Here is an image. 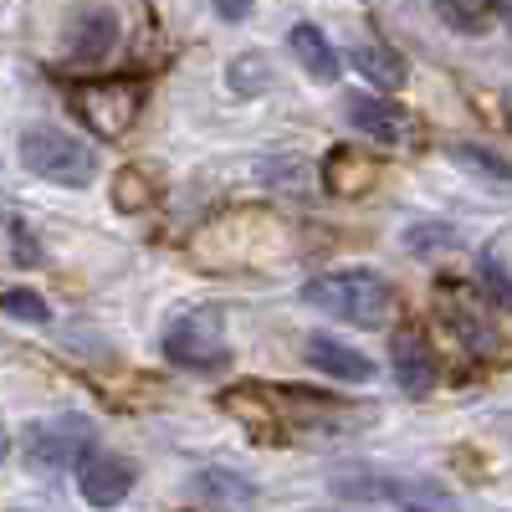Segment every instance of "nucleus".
Listing matches in <instances>:
<instances>
[{
  "mask_svg": "<svg viewBox=\"0 0 512 512\" xmlns=\"http://www.w3.org/2000/svg\"><path fill=\"white\" fill-rule=\"evenodd\" d=\"M303 303L349 328H379L395 313V287L369 267H354V272H328L303 282Z\"/></svg>",
  "mask_w": 512,
  "mask_h": 512,
  "instance_id": "obj_1",
  "label": "nucleus"
},
{
  "mask_svg": "<svg viewBox=\"0 0 512 512\" xmlns=\"http://www.w3.org/2000/svg\"><path fill=\"white\" fill-rule=\"evenodd\" d=\"M328 487L338 502H359V507H451V492L441 482L384 472V466H338Z\"/></svg>",
  "mask_w": 512,
  "mask_h": 512,
  "instance_id": "obj_2",
  "label": "nucleus"
},
{
  "mask_svg": "<svg viewBox=\"0 0 512 512\" xmlns=\"http://www.w3.org/2000/svg\"><path fill=\"white\" fill-rule=\"evenodd\" d=\"M21 164L31 175L62 185V190H82V185L98 180V154L82 139H72L67 128H52V123H31L21 134Z\"/></svg>",
  "mask_w": 512,
  "mask_h": 512,
  "instance_id": "obj_3",
  "label": "nucleus"
},
{
  "mask_svg": "<svg viewBox=\"0 0 512 512\" xmlns=\"http://www.w3.org/2000/svg\"><path fill=\"white\" fill-rule=\"evenodd\" d=\"M93 451H98V425L88 415H57L36 425L26 441V461L41 472H82Z\"/></svg>",
  "mask_w": 512,
  "mask_h": 512,
  "instance_id": "obj_4",
  "label": "nucleus"
},
{
  "mask_svg": "<svg viewBox=\"0 0 512 512\" xmlns=\"http://www.w3.org/2000/svg\"><path fill=\"white\" fill-rule=\"evenodd\" d=\"M164 359L180 369H226L231 364V338L221 313H185L164 328Z\"/></svg>",
  "mask_w": 512,
  "mask_h": 512,
  "instance_id": "obj_5",
  "label": "nucleus"
},
{
  "mask_svg": "<svg viewBox=\"0 0 512 512\" xmlns=\"http://www.w3.org/2000/svg\"><path fill=\"white\" fill-rule=\"evenodd\" d=\"M139 103H144V88H139V82H118V77L82 82V93H77L82 118H88V128H93V134H103V139H118L123 128L134 123Z\"/></svg>",
  "mask_w": 512,
  "mask_h": 512,
  "instance_id": "obj_6",
  "label": "nucleus"
},
{
  "mask_svg": "<svg viewBox=\"0 0 512 512\" xmlns=\"http://www.w3.org/2000/svg\"><path fill=\"white\" fill-rule=\"evenodd\" d=\"M344 118H349V128H359L364 139H374V144H405V134H410V118H405V108L400 103H390L379 88L374 93H349L344 98Z\"/></svg>",
  "mask_w": 512,
  "mask_h": 512,
  "instance_id": "obj_7",
  "label": "nucleus"
},
{
  "mask_svg": "<svg viewBox=\"0 0 512 512\" xmlns=\"http://www.w3.org/2000/svg\"><path fill=\"white\" fill-rule=\"evenodd\" d=\"M395 379H400V390L410 395V400H425L436 390V379H441V359H436V349L425 344V333H415V328H405V333H395Z\"/></svg>",
  "mask_w": 512,
  "mask_h": 512,
  "instance_id": "obj_8",
  "label": "nucleus"
},
{
  "mask_svg": "<svg viewBox=\"0 0 512 512\" xmlns=\"http://www.w3.org/2000/svg\"><path fill=\"white\" fill-rule=\"evenodd\" d=\"M77 482H82V497H88L93 507H118L128 492H134V461L108 456V451H93L88 466L77 472Z\"/></svg>",
  "mask_w": 512,
  "mask_h": 512,
  "instance_id": "obj_9",
  "label": "nucleus"
},
{
  "mask_svg": "<svg viewBox=\"0 0 512 512\" xmlns=\"http://www.w3.org/2000/svg\"><path fill=\"white\" fill-rule=\"evenodd\" d=\"M303 354H308V364H313V369H323V374H333V379H344V384L374 379V364H369L359 349H349L344 338H333V333H313Z\"/></svg>",
  "mask_w": 512,
  "mask_h": 512,
  "instance_id": "obj_10",
  "label": "nucleus"
},
{
  "mask_svg": "<svg viewBox=\"0 0 512 512\" xmlns=\"http://www.w3.org/2000/svg\"><path fill=\"white\" fill-rule=\"evenodd\" d=\"M190 497L205 507H246V502H256V482L246 472H236V466H200Z\"/></svg>",
  "mask_w": 512,
  "mask_h": 512,
  "instance_id": "obj_11",
  "label": "nucleus"
},
{
  "mask_svg": "<svg viewBox=\"0 0 512 512\" xmlns=\"http://www.w3.org/2000/svg\"><path fill=\"white\" fill-rule=\"evenodd\" d=\"M287 41H292V57L303 62V72H308L313 82H333L338 72H344V57H338V47H333V41H328L313 21H297Z\"/></svg>",
  "mask_w": 512,
  "mask_h": 512,
  "instance_id": "obj_12",
  "label": "nucleus"
},
{
  "mask_svg": "<svg viewBox=\"0 0 512 512\" xmlns=\"http://www.w3.org/2000/svg\"><path fill=\"white\" fill-rule=\"evenodd\" d=\"M446 159L456 164V169H466L472 180H482V185H492V190H512V164L497 154V149H487V144H472V139H456L451 149H446Z\"/></svg>",
  "mask_w": 512,
  "mask_h": 512,
  "instance_id": "obj_13",
  "label": "nucleus"
},
{
  "mask_svg": "<svg viewBox=\"0 0 512 512\" xmlns=\"http://www.w3.org/2000/svg\"><path fill=\"white\" fill-rule=\"evenodd\" d=\"M369 185H374V164H364V154L333 149V154L323 159V190H328V195L354 200V195H364Z\"/></svg>",
  "mask_w": 512,
  "mask_h": 512,
  "instance_id": "obj_14",
  "label": "nucleus"
},
{
  "mask_svg": "<svg viewBox=\"0 0 512 512\" xmlns=\"http://www.w3.org/2000/svg\"><path fill=\"white\" fill-rule=\"evenodd\" d=\"M349 62L364 72V82H369V88H379V93H395L400 82H405V62L390 47H379V41H359V47L349 52Z\"/></svg>",
  "mask_w": 512,
  "mask_h": 512,
  "instance_id": "obj_15",
  "label": "nucleus"
},
{
  "mask_svg": "<svg viewBox=\"0 0 512 512\" xmlns=\"http://www.w3.org/2000/svg\"><path fill=\"white\" fill-rule=\"evenodd\" d=\"M113 41H118V16L113 11H93L72 36V57L93 67V62H103L113 52Z\"/></svg>",
  "mask_w": 512,
  "mask_h": 512,
  "instance_id": "obj_16",
  "label": "nucleus"
},
{
  "mask_svg": "<svg viewBox=\"0 0 512 512\" xmlns=\"http://www.w3.org/2000/svg\"><path fill=\"white\" fill-rule=\"evenodd\" d=\"M436 16L456 31V36H482L492 26V11H497V0H431Z\"/></svg>",
  "mask_w": 512,
  "mask_h": 512,
  "instance_id": "obj_17",
  "label": "nucleus"
},
{
  "mask_svg": "<svg viewBox=\"0 0 512 512\" xmlns=\"http://www.w3.org/2000/svg\"><path fill=\"white\" fill-rule=\"evenodd\" d=\"M0 308H6V318H16V323H52V308L36 287H6L0 292Z\"/></svg>",
  "mask_w": 512,
  "mask_h": 512,
  "instance_id": "obj_18",
  "label": "nucleus"
},
{
  "mask_svg": "<svg viewBox=\"0 0 512 512\" xmlns=\"http://www.w3.org/2000/svg\"><path fill=\"white\" fill-rule=\"evenodd\" d=\"M149 195H154V190H149V180L139 175V169H123V175L113 180V205H118V210H144Z\"/></svg>",
  "mask_w": 512,
  "mask_h": 512,
  "instance_id": "obj_19",
  "label": "nucleus"
},
{
  "mask_svg": "<svg viewBox=\"0 0 512 512\" xmlns=\"http://www.w3.org/2000/svg\"><path fill=\"white\" fill-rule=\"evenodd\" d=\"M405 246H410V251H441V246H456V231L441 226V221H415V226L405 231Z\"/></svg>",
  "mask_w": 512,
  "mask_h": 512,
  "instance_id": "obj_20",
  "label": "nucleus"
},
{
  "mask_svg": "<svg viewBox=\"0 0 512 512\" xmlns=\"http://www.w3.org/2000/svg\"><path fill=\"white\" fill-rule=\"evenodd\" d=\"M482 292H492V303L512 313V272L497 262V256H482Z\"/></svg>",
  "mask_w": 512,
  "mask_h": 512,
  "instance_id": "obj_21",
  "label": "nucleus"
},
{
  "mask_svg": "<svg viewBox=\"0 0 512 512\" xmlns=\"http://www.w3.org/2000/svg\"><path fill=\"white\" fill-rule=\"evenodd\" d=\"M231 88L236 93H262L267 88V62L262 57H236L231 62Z\"/></svg>",
  "mask_w": 512,
  "mask_h": 512,
  "instance_id": "obj_22",
  "label": "nucleus"
},
{
  "mask_svg": "<svg viewBox=\"0 0 512 512\" xmlns=\"http://www.w3.org/2000/svg\"><path fill=\"white\" fill-rule=\"evenodd\" d=\"M210 6H216V16H221V21H231V26H236V21H246V16H251L256 0H210Z\"/></svg>",
  "mask_w": 512,
  "mask_h": 512,
  "instance_id": "obj_23",
  "label": "nucleus"
},
{
  "mask_svg": "<svg viewBox=\"0 0 512 512\" xmlns=\"http://www.w3.org/2000/svg\"><path fill=\"white\" fill-rule=\"evenodd\" d=\"M11 251H16V262H36L41 251H31V241H26V226L11 216Z\"/></svg>",
  "mask_w": 512,
  "mask_h": 512,
  "instance_id": "obj_24",
  "label": "nucleus"
},
{
  "mask_svg": "<svg viewBox=\"0 0 512 512\" xmlns=\"http://www.w3.org/2000/svg\"><path fill=\"white\" fill-rule=\"evenodd\" d=\"M502 16H507V26H512V0H502Z\"/></svg>",
  "mask_w": 512,
  "mask_h": 512,
  "instance_id": "obj_25",
  "label": "nucleus"
}]
</instances>
